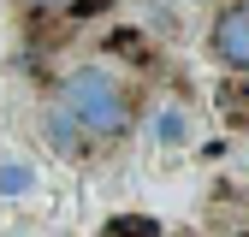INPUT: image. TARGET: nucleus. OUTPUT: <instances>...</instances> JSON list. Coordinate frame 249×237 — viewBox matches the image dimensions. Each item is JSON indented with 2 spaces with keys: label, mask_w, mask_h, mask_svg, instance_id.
I'll list each match as a JSON object with an SVG mask.
<instances>
[{
  "label": "nucleus",
  "mask_w": 249,
  "mask_h": 237,
  "mask_svg": "<svg viewBox=\"0 0 249 237\" xmlns=\"http://www.w3.org/2000/svg\"><path fill=\"white\" fill-rule=\"evenodd\" d=\"M160 136H166V142L184 136V113H160Z\"/></svg>",
  "instance_id": "5"
},
{
  "label": "nucleus",
  "mask_w": 249,
  "mask_h": 237,
  "mask_svg": "<svg viewBox=\"0 0 249 237\" xmlns=\"http://www.w3.org/2000/svg\"><path fill=\"white\" fill-rule=\"evenodd\" d=\"M24 6H30V12H77L83 0H24Z\"/></svg>",
  "instance_id": "4"
},
{
  "label": "nucleus",
  "mask_w": 249,
  "mask_h": 237,
  "mask_svg": "<svg viewBox=\"0 0 249 237\" xmlns=\"http://www.w3.org/2000/svg\"><path fill=\"white\" fill-rule=\"evenodd\" d=\"M24 184H30V172H24L18 160H6V166H0V190H6V196H12V190H24Z\"/></svg>",
  "instance_id": "3"
},
{
  "label": "nucleus",
  "mask_w": 249,
  "mask_h": 237,
  "mask_svg": "<svg viewBox=\"0 0 249 237\" xmlns=\"http://www.w3.org/2000/svg\"><path fill=\"white\" fill-rule=\"evenodd\" d=\"M59 118H66V131L77 136H119L131 125V95H124V83L101 66H83L59 83Z\"/></svg>",
  "instance_id": "1"
},
{
  "label": "nucleus",
  "mask_w": 249,
  "mask_h": 237,
  "mask_svg": "<svg viewBox=\"0 0 249 237\" xmlns=\"http://www.w3.org/2000/svg\"><path fill=\"white\" fill-rule=\"evenodd\" d=\"M137 237H154V225H148V220H142V225H137Z\"/></svg>",
  "instance_id": "6"
},
{
  "label": "nucleus",
  "mask_w": 249,
  "mask_h": 237,
  "mask_svg": "<svg viewBox=\"0 0 249 237\" xmlns=\"http://www.w3.org/2000/svg\"><path fill=\"white\" fill-rule=\"evenodd\" d=\"M208 42H213V53H220L231 71L249 77V0H237V6H226L220 18H213Z\"/></svg>",
  "instance_id": "2"
}]
</instances>
